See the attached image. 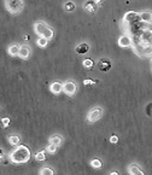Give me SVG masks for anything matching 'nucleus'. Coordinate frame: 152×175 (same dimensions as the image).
Here are the masks:
<instances>
[{"mask_svg":"<svg viewBox=\"0 0 152 175\" xmlns=\"http://www.w3.org/2000/svg\"><path fill=\"white\" fill-rule=\"evenodd\" d=\"M10 162L13 164H24L30 159V150L26 145H17V149H15L10 155Z\"/></svg>","mask_w":152,"mask_h":175,"instance_id":"f257e3e1","label":"nucleus"},{"mask_svg":"<svg viewBox=\"0 0 152 175\" xmlns=\"http://www.w3.org/2000/svg\"><path fill=\"white\" fill-rule=\"evenodd\" d=\"M145 24L146 23H144L143 21H139V22H135V23H130V24H125V30L132 37H138L144 32V29H146Z\"/></svg>","mask_w":152,"mask_h":175,"instance_id":"f03ea898","label":"nucleus"},{"mask_svg":"<svg viewBox=\"0 0 152 175\" xmlns=\"http://www.w3.org/2000/svg\"><path fill=\"white\" fill-rule=\"evenodd\" d=\"M5 7L10 13L18 15L22 12L24 4L22 0H5Z\"/></svg>","mask_w":152,"mask_h":175,"instance_id":"7ed1b4c3","label":"nucleus"},{"mask_svg":"<svg viewBox=\"0 0 152 175\" xmlns=\"http://www.w3.org/2000/svg\"><path fill=\"white\" fill-rule=\"evenodd\" d=\"M134 40H136L143 46H152V30L147 28L144 29V32L138 37H134Z\"/></svg>","mask_w":152,"mask_h":175,"instance_id":"20e7f679","label":"nucleus"},{"mask_svg":"<svg viewBox=\"0 0 152 175\" xmlns=\"http://www.w3.org/2000/svg\"><path fill=\"white\" fill-rule=\"evenodd\" d=\"M101 116H103V110H101V107H94V109H92L91 111L88 112V115H87V121H88L90 123H94V122H97Z\"/></svg>","mask_w":152,"mask_h":175,"instance_id":"39448f33","label":"nucleus"},{"mask_svg":"<svg viewBox=\"0 0 152 175\" xmlns=\"http://www.w3.org/2000/svg\"><path fill=\"white\" fill-rule=\"evenodd\" d=\"M139 21H140V15L138 12H134V11H128L123 17V22L125 24L135 23V22H139Z\"/></svg>","mask_w":152,"mask_h":175,"instance_id":"423d86ee","label":"nucleus"},{"mask_svg":"<svg viewBox=\"0 0 152 175\" xmlns=\"http://www.w3.org/2000/svg\"><path fill=\"white\" fill-rule=\"evenodd\" d=\"M77 91V85L72 81H68L63 85V92L66 94V96H74Z\"/></svg>","mask_w":152,"mask_h":175,"instance_id":"0eeeda50","label":"nucleus"},{"mask_svg":"<svg viewBox=\"0 0 152 175\" xmlns=\"http://www.w3.org/2000/svg\"><path fill=\"white\" fill-rule=\"evenodd\" d=\"M133 45V37L129 34L122 35L121 37L118 39V46L122 48H129Z\"/></svg>","mask_w":152,"mask_h":175,"instance_id":"6e6552de","label":"nucleus"},{"mask_svg":"<svg viewBox=\"0 0 152 175\" xmlns=\"http://www.w3.org/2000/svg\"><path fill=\"white\" fill-rule=\"evenodd\" d=\"M83 9L90 12V13H95L97 10H98V4L95 0H87L85 4H83Z\"/></svg>","mask_w":152,"mask_h":175,"instance_id":"1a4fd4ad","label":"nucleus"},{"mask_svg":"<svg viewBox=\"0 0 152 175\" xmlns=\"http://www.w3.org/2000/svg\"><path fill=\"white\" fill-rule=\"evenodd\" d=\"M111 62L109 61V59H106V58H101L99 62H98V68L100 71H103V72H106V71H109V70L111 69Z\"/></svg>","mask_w":152,"mask_h":175,"instance_id":"9d476101","label":"nucleus"},{"mask_svg":"<svg viewBox=\"0 0 152 175\" xmlns=\"http://www.w3.org/2000/svg\"><path fill=\"white\" fill-rule=\"evenodd\" d=\"M46 28H47V26L44 22H36L34 24V32H35V34L39 35V36H41V35L44 34V32H45Z\"/></svg>","mask_w":152,"mask_h":175,"instance_id":"9b49d317","label":"nucleus"},{"mask_svg":"<svg viewBox=\"0 0 152 175\" xmlns=\"http://www.w3.org/2000/svg\"><path fill=\"white\" fill-rule=\"evenodd\" d=\"M139 15H140V21H143L146 24H152V12L144 11V12H140Z\"/></svg>","mask_w":152,"mask_h":175,"instance_id":"f8f14e48","label":"nucleus"},{"mask_svg":"<svg viewBox=\"0 0 152 175\" xmlns=\"http://www.w3.org/2000/svg\"><path fill=\"white\" fill-rule=\"evenodd\" d=\"M18 57L22 58V59H28L30 57V48H29V46H21Z\"/></svg>","mask_w":152,"mask_h":175,"instance_id":"ddd939ff","label":"nucleus"},{"mask_svg":"<svg viewBox=\"0 0 152 175\" xmlns=\"http://www.w3.org/2000/svg\"><path fill=\"white\" fill-rule=\"evenodd\" d=\"M50 91H51L53 94H59L62 91H63V83L58 82V81H56V82L51 83V86H50Z\"/></svg>","mask_w":152,"mask_h":175,"instance_id":"4468645a","label":"nucleus"},{"mask_svg":"<svg viewBox=\"0 0 152 175\" xmlns=\"http://www.w3.org/2000/svg\"><path fill=\"white\" fill-rule=\"evenodd\" d=\"M19 48H21V46H18L17 44H12L11 46H9L7 52H9L10 56L16 57V56H18V53H19Z\"/></svg>","mask_w":152,"mask_h":175,"instance_id":"2eb2a0df","label":"nucleus"},{"mask_svg":"<svg viewBox=\"0 0 152 175\" xmlns=\"http://www.w3.org/2000/svg\"><path fill=\"white\" fill-rule=\"evenodd\" d=\"M128 173L130 175H143L144 174V172H143L138 166H135V164H130V166L128 167Z\"/></svg>","mask_w":152,"mask_h":175,"instance_id":"dca6fc26","label":"nucleus"},{"mask_svg":"<svg viewBox=\"0 0 152 175\" xmlns=\"http://www.w3.org/2000/svg\"><path fill=\"white\" fill-rule=\"evenodd\" d=\"M90 51V46H88V44H80L77 47H76V52L77 53H80V54H85V53H87Z\"/></svg>","mask_w":152,"mask_h":175,"instance_id":"f3484780","label":"nucleus"},{"mask_svg":"<svg viewBox=\"0 0 152 175\" xmlns=\"http://www.w3.org/2000/svg\"><path fill=\"white\" fill-rule=\"evenodd\" d=\"M36 44H37V46L39 47H41V48H45L46 46H47V44H48V39H46L45 36H40V37H37V40H36Z\"/></svg>","mask_w":152,"mask_h":175,"instance_id":"a211bd4d","label":"nucleus"},{"mask_svg":"<svg viewBox=\"0 0 152 175\" xmlns=\"http://www.w3.org/2000/svg\"><path fill=\"white\" fill-rule=\"evenodd\" d=\"M9 144L12 146H17L21 144V139L17 135H11V137H9Z\"/></svg>","mask_w":152,"mask_h":175,"instance_id":"6ab92c4d","label":"nucleus"},{"mask_svg":"<svg viewBox=\"0 0 152 175\" xmlns=\"http://www.w3.org/2000/svg\"><path fill=\"white\" fill-rule=\"evenodd\" d=\"M62 140L63 139H62L61 135H57V134H56V135H52V137L50 138V142H51V144H56V145L59 146L62 144Z\"/></svg>","mask_w":152,"mask_h":175,"instance_id":"aec40b11","label":"nucleus"},{"mask_svg":"<svg viewBox=\"0 0 152 175\" xmlns=\"http://www.w3.org/2000/svg\"><path fill=\"white\" fill-rule=\"evenodd\" d=\"M64 9H65V11H68V12H72V11L75 10V4H74L72 1H68V2L64 4Z\"/></svg>","mask_w":152,"mask_h":175,"instance_id":"412c9836","label":"nucleus"},{"mask_svg":"<svg viewBox=\"0 0 152 175\" xmlns=\"http://www.w3.org/2000/svg\"><path fill=\"white\" fill-rule=\"evenodd\" d=\"M35 159L36 161H45L46 159V151L45 150H42V151H40V152H37L36 155H35Z\"/></svg>","mask_w":152,"mask_h":175,"instance_id":"4be33fe9","label":"nucleus"},{"mask_svg":"<svg viewBox=\"0 0 152 175\" xmlns=\"http://www.w3.org/2000/svg\"><path fill=\"white\" fill-rule=\"evenodd\" d=\"M91 166L93 168H95V169H100L101 168V161L100 159H98V158H94V159H92L91 161Z\"/></svg>","mask_w":152,"mask_h":175,"instance_id":"5701e85b","label":"nucleus"},{"mask_svg":"<svg viewBox=\"0 0 152 175\" xmlns=\"http://www.w3.org/2000/svg\"><path fill=\"white\" fill-rule=\"evenodd\" d=\"M53 34H55V33H53V30H52L51 28H48V27H47V28L45 29V32H44V34H42V36H45L46 39L51 40V39L53 37Z\"/></svg>","mask_w":152,"mask_h":175,"instance_id":"b1692460","label":"nucleus"},{"mask_svg":"<svg viewBox=\"0 0 152 175\" xmlns=\"http://www.w3.org/2000/svg\"><path fill=\"white\" fill-rule=\"evenodd\" d=\"M82 65L85 67V69L92 70V68H93V61H92V59H85V61L82 62Z\"/></svg>","mask_w":152,"mask_h":175,"instance_id":"393cba45","label":"nucleus"},{"mask_svg":"<svg viewBox=\"0 0 152 175\" xmlns=\"http://www.w3.org/2000/svg\"><path fill=\"white\" fill-rule=\"evenodd\" d=\"M57 149H58V145H56V144H51V142H50V145L47 146V150H46V151H47L48 153H55V152L57 151Z\"/></svg>","mask_w":152,"mask_h":175,"instance_id":"a878e982","label":"nucleus"},{"mask_svg":"<svg viewBox=\"0 0 152 175\" xmlns=\"http://www.w3.org/2000/svg\"><path fill=\"white\" fill-rule=\"evenodd\" d=\"M40 175H53L55 174V172L51 169V168H42L41 170H40Z\"/></svg>","mask_w":152,"mask_h":175,"instance_id":"bb28decb","label":"nucleus"},{"mask_svg":"<svg viewBox=\"0 0 152 175\" xmlns=\"http://www.w3.org/2000/svg\"><path fill=\"white\" fill-rule=\"evenodd\" d=\"M10 123H11V120H10L9 117H2V118H1V124H2V127H4V128L9 127V126H10Z\"/></svg>","mask_w":152,"mask_h":175,"instance_id":"cd10ccee","label":"nucleus"},{"mask_svg":"<svg viewBox=\"0 0 152 175\" xmlns=\"http://www.w3.org/2000/svg\"><path fill=\"white\" fill-rule=\"evenodd\" d=\"M145 112L149 117H152V103H149L145 107Z\"/></svg>","mask_w":152,"mask_h":175,"instance_id":"c85d7f7f","label":"nucleus"},{"mask_svg":"<svg viewBox=\"0 0 152 175\" xmlns=\"http://www.w3.org/2000/svg\"><path fill=\"white\" fill-rule=\"evenodd\" d=\"M97 81H93V80H90V79H86V80H83V85L85 86H92V85H94Z\"/></svg>","mask_w":152,"mask_h":175,"instance_id":"c756f323","label":"nucleus"},{"mask_svg":"<svg viewBox=\"0 0 152 175\" xmlns=\"http://www.w3.org/2000/svg\"><path fill=\"white\" fill-rule=\"evenodd\" d=\"M110 142H111L112 145H116V144L118 142V138H117L116 135H111V137H110Z\"/></svg>","mask_w":152,"mask_h":175,"instance_id":"7c9ffc66","label":"nucleus"},{"mask_svg":"<svg viewBox=\"0 0 152 175\" xmlns=\"http://www.w3.org/2000/svg\"><path fill=\"white\" fill-rule=\"evenodd\" d=\"M4 161V152H2V150L0 149V162H2Z\"/></svg>","mask_w":152,"mask_h":175,"instance_id":"2f4dec72","label":"nucleus"},{"mask_svg":"<svg viewBox=\"0 0 152 175\" xmlns=\"http://www.w3.org/2000/svg\"><path fill=\"white\" fill-rule=\"evenodd\" d=\"M23 39H24V40H28V41H29V40H30V36H29V35H24V37H23Z\"/></svg>","mask_w":152,"mask_h":175,"instance_id":"473e14b6","label":"nucleus"},{"mask_svg":"<svg viewBox=\"0 0 152 175\" xmlns=\"http://www.w3.org/2000/svg\"><path fill=\"white\" fill-rule=\"evenodd\" d=\"M110 174H111V175H117V174H118V173H117V172H116V170H112V172H111V173H110Z\"/></svg>","mask_w":152,"mask_h":175,"instance_id":"72a5a7b5","label":"nucleus"}]
</instances>
